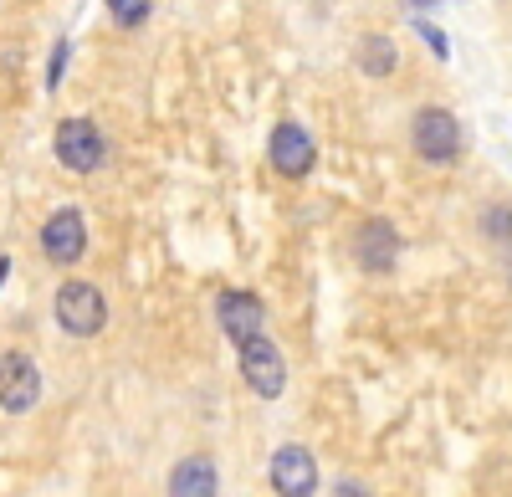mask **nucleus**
I'll return each instance as SVG.
<instances>
[{
	"mask_svg": "<svg viewBox=\"0 0 512 497\" xmlns=\"http://www.w3.org/2000/svg\"><path fill=\"white\" fill-rule=\"evenodd\" d=\"M216 492H221V472L200 451L175 462V472H169V497H216Z\"/></svg>",
	"mask_w": 512,
	"mask_h": 497,
	"instance_id": "obj_11",
	"label": "nucleus"
},
{
	"mask_svg": "<svg viewBox=\"0 0 512 497\" xmlns=\"http://www.w3.org/2000/svg\"><path fill=\"white\" fill-rule=\"evenodd\" d=\"M149 11H154V0H108V16H113L123 31L144 26V21H149Z\"/></svg>",
	"mask_w": 512,
	"mask_h": 497,
	"instance_id": "obj_13",
	"label": "nucleus"
},
{
	"mask_svg": "<svg viewBox=\"0 0 512 497\" xmlns=\"http://www.w3.org/2000/svg\"><path fill=\"white\" fill-rule=\"evenodd\" d=\"M216 313H221V328H226V339H231V344L256 339V334H262V323H267V308L256 303L251 293H221Z\"/></svg>",
	"mask_w": 512,
	"mask_h": 497,
	"instance_id": "obj_10",
	"label": "nucleus"
},
{
	"mask_svg": "<svg viewBox=\"0 0 512 497\" xmlns=\"http://www.w3.org/2000/svg\"><path fill=\"white\" fill-rule=\"evenodd\" d=\"M272 164L287 180H303L318 164V144H313V134L303 129V123H277L272 129Z\"/></svg>",
	"mask_w": 512,
	"mask_h": 497,
	"instance_id": "obj_9",
	"label": "nucleus"
},
{
	"mask_svg": "<svg viewBox=\"0 0 512 497\" xmlns=\"http://www.w3.org/2000/svg\"><path fill=\"white\" fill-rule=\"evenodd\" d=\"M57 159L67 164L72 175L103 170V159H108L103 129H98L93 118H62V123H57Z\"/></svg>",
	"mask_w": 512,
	"mask_h": 497,
	"instance_id": "obj_2",
	"label": "nucleus"
},
{
	"mask_svg": "<svg viewBox=\"0 0 512 497\" xmlns=\"http://www.w3.org/2000/svg\"><path fill=\"white\" fill-rule=\"evenodd\" d=\"M272 492L277 497H313L318 492V462L308 446H277L272 457Z\"/></svg>",
	"mask_w": 512,
	"mask_h": 497,
	"instance_id": "obj_7",
	"label": "nucleus"
},
{
	"mask_svg": "<svg viewBox=\"0 0 512 497\" xmlns=\"http://www.w3.org/2000/svg\"><path fill=\"white\" fill-rule=\"evenodd\" d=\"M41 252H47V262H57V267L82 262V252H88V226H82V216L72 211V205L47 216V226H41Z\"/></svg>",
	"mask_w": 512,
	"mask_h": 497,
	"instance_id": "obj_6",
	"label": "nucleus"
},
{
	"mask_svg": "<svg viewBox=\"0 0 512 497\" xmlns=\"http://www.w3.org/2000/svg\"><path fill=\"white\" fill-rule=\"evenodd\" d=\"M57 323L67 328L72 339H93V334L108 328V298L98 293L93 282L72 277V282L57 287Z\"/></svg>",
	"mask_w": 512,
	"mask_h": 497,
	"instance_id": "obj_1",
	"label": "nucleus"
},
{
	"mask_svg": "<svg viewBox=\"0 0 512 497\" xmlns=\"http://www.w3.org/2000/svg\"><path fill=\"white\" fill-rule=\"evenodd\" d=\"M395 257H400V231L384 221V216L359 221V231H354V262L364 272H390Z\"/></svg>",
	"mask_w": 512,
	"mask_h": 497,
	"instance_id": "obj_8",
	"label": "nucleus"
},
{
	"mask_svg": "<svg viewBox=\"0 0 512 497\" xmlns=\"http://www.w3.org/2000/svg\"><path fill=\"white\" fill-rule=\"evenodd\" d=\"M41 400V369L31 354H0V410H31Z\"/></svg>",
	"mask_w": 512,
	"mask_h": 497,
	"instance_id": "obj_5",
	"label": "nucleus"
},
{
	"mask_svg": "<svg viewBox=\"0 0 512 497\" xmlns=\"http://www.w3.org/2000/svg\"><path fill=\"white\" fill-rule=\"evenodd\" d=\"M333 497H369V492H364V487H359V482H344V487H338V492H333Z\"/></svg>",
	"mask_w": 512,
	"mask_h": 497,
	"instance_id": "obj_15",
	"label": "nucleus"
},
{
	"mask_svg": "<svg viewBox=\"0 0 512 497\" xmlns=\"http://www.w3.org/2000/svg\"><path fill=\"white\" fill-rule=\"evenodd\" d=\"M410 139H415V154H420L425 164H451V159L461 154V123H456V113H446V108H420Z\"/></svg>",
	"mask_w": 512,
	"mask_h": 497,
	"instance_id": "obj_3",
	"label": "nucleus"
},
{
	"mask_svg": "<svg viewBox=\"0 0 512 497\" xmlns=\"http://www.w3.org/2000/svg\"><path fill=\"white\" fill-rule=\"evenodd\" d=\"M395 62H400V52H395L390 36H364V41H359V67H364L369 77H390Z\"/></svg>",
	"mask_w": 512,
	"mask_h": 497,
	"instance_id": "obj_12",
	"label": "nucleus"
},
{
	"mask_svg": "<svg viewBox=\"0 0 512 497\" xmlns=\"http://www.w3.org/2000/svg\"><path fill=\"white\" fill-rule=\"evenodd\" d=\"M241 375L246 385L262 395V400H277L287 390V364H282V349L267 339V334H256L241 344Z\"/></svg>",
	"mask_w": 512,
	"mask_h": 497,
	"instance_id": "obj_4",
	"label": "nucleus"
},
{
	"mask_svg": "<svg viewBox=\"0 0 512 497\" xmlns=\"http://www.w3.org/2000/svg\"><path fill=\"white\" fill-rule=\"evenodd\" d=\"M482 236H487V241H512V205H487Z\"/></svg>",
	"mask_w": 512,
	"mask_h": 497,
	"instance_id": "obj_14",
	"label": "nucleus"
}]
</instances>
